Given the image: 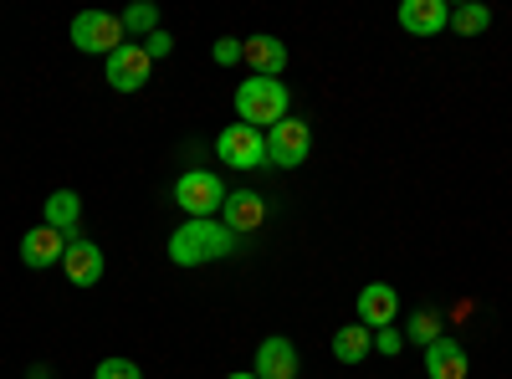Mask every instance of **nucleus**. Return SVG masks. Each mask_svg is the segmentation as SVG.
Masks as SVG:
<instances>
[{"mask_svg": "<svg viewBox=\"0 0 512 379\" xmlns=\"http://www.w3.org/2000/svg\"><path fill=\"white\" fill-rule=\"evenodd\" d=\"M436 339H441V313H410L405 344H420V349H431Z\"/></svg>", "mask_w": 512, "mask_h": 379, "instance_id": "nucleus-20", "label": "nucleus"}, {"mask_svg": "<svg viewBox=\"0 0 512 379\" xmlns=\"http://www.w3.org/2000/svg\"><path fill=\"white\" fill-rule=\"evenodd\" d=\"M149 72H154V62L144 52V41H123V47L103 62V77H108L113 93H139L149 82Z\"/></svg>", "mask_w": 512, "mask_h": 379, "instance_id": "nucleus-7", "label": "nucleus"}, {"mask_svg": "<svg viewBox=\"0 0 512 379\" xmlns=\"http://www.w3.org/2000/svg\"><path fill=\"white\" fill-rule=\"evenodd\" d=\"M466 369H472V359H466L461 339H451V333H441V339L425 349V374L431 379H466Z\"/></svg>", "mask_w": 512, "mask_h": 379, "instance_id": "nucleus-14", "label": "nucleus"}, {"mask_svg": "<svg viewBox=\"0 0 512 379\" xmlns=\"http://www.w3.org/2000/svg\"><path fill=\"white\" fill-rule=\"evenodd\" d=\"M374 344H379V354H400V349H405V333H400V328H379Z\"/></svg>", "mask_w": 512, "mask_h": 379, "instance_id": "nucleus-24", "label": "nucleus"}, {"mask_svg": "<svg viewBox=\"0 0 512 379\" xmlns=\"http://www.w3.org/2000/svg\"><path fill=\"white\" fill-rule=\"evenodd\" d=\"M487 26H492V11L477 6V0H466V6L451 11V31H456V36H482Z\"/></svg>", "mask_w": 512, "mask_h": 379, "instance_id": "nucleus-18", "label": "nucleus"}, {"mask_svg": "<svg viewBox=\"0 0 512 379\" xmlns=\"http://www.w3.org/2000/svg\"><path fill=\"white\" fill-rule=\"evenodd\" d=\"M226 379H256V369H236V374H226Z\"/></svg>", "mask_w": 512, "mask_h": 379, "instance_id": "nucleus-26", "label": "nucleus"}, {"mask_svg": "<svg viewBox=\"0 0 512 379\" xmlns=\"http://www.w3.org/2000/svg\"><path fill=\"white\" fill-rule=\"evenodd\" d=\"M369 354H374V333H369L359 318H354L349 328L333 333V359H338V364H364Z\"/></svg>", "mask_w": 512, "mask_h": 379, "instance_id": "nucleus-17", "label": "nucleus"}, {"mask_svg": "<svg viewBox=\"0 0 512 379\" xmlns=\"http://www.w3.org/2000/svg\"><path fill=\"white\" fill-rule=\"evenodd\" d=\"M123 41H128V31H123V21L113 11H82V16H72V47L77 52L108 62Z\"/></svg>", "mask_w": 512, "mask_h": 379, "instance_id": "nucleus-4", "label": "nucleus"}, {"mask_svg": "<svg viewBox=\"0 0 512 379\" xmlns=\"http://www.w3.org/2000/svg\"><path fill=\"white\" fill-rule=\"evenodd\" d=\"M216 154H221L226 170L251 175V170H262V164H267V134L251 129V123H226V129L216 134Z\"/></svg>", "mask_w": 512, "mask_h": 379, "instance_id": "nucleus-5", "label": "nucleus"}, {"mask_svg": "<svg viewBox=\"0 0 512 379\" xmlns=\"http://www.w3.org/2000/svg\"><path fill=\"white\" fill-rule=\"evenodd\" d=\"M236 251V236L221 221H185L169 236V262L175 267H205V262H221Z\"/></svg>", "mask_w": 512, "mask_h": 379, "instance_id": "nucleus-1", "label": "nucleus"}, {"mask_svg": "<svg viewBox=\"0 0 512 379\" xmlns=\"http://www.w3.org/2000/svg\"><path fill=\"white\" fill-rule=\"evenodd\" d=\"M297 369H303V359H297L292 339L272 333V339L256 344V379H297Z\"/></svg>", "mask_w": 512, "mask_h": 379, "instance_id": "nucleus-11", "label": "nucleus"}, {"mask_svg": "<svg viewBox=\"0 0 512 379\" xmlns=\"http://www.w3.org/2000/svg\"><path fill=\"white\" fill-rule=\"evenodd\" d=\"M26 379H52V364H31V374Z\"/></svg>", "mask_w": 512, "mask_h": 379, "instance_id": "nucleus-25", "label": "nucleus"}, {"mask_svg": "<svg viewBox=\"0 0 512 379\" xmlns=\"http://www.w3.org/2000/svg\"><path fill=\"white\" fill-rule=\"evenodd\" d=\"M292 113V93L282 77H246L236 88V118L251 123V129H272V123H282Z\"/></svg>", "mask_w": 512, "mask_h": 379, "instance_id": "nucleus-2", "label": "nucleus"}, {"mask_svg": "<svg viewBox=\"0 0 512 379\" xmlns=\"http://www.w3.org/2000/svg\"><path fill=\"white\" fill-rule=\"evenodd\" d=\"M93 379H144V369H139L134 359H123V354H113V359H98Z\"/></svg>", "mask_w": 512, "mask_h": 379, "instance_id": "nucleus-21", "label": "nucleus"}, {"mask_svg": "<svg viewBox=\"0 0 512 379\" xmlns=\"http://www.w3.org/2000/svg\"><path fill=\"white\" fill-rule=\"evenodd\" d=\"M395 318H400V292H395L390 282H369V287H359V323H364L369 333L395 328Z\"/></svg>", "mask_w": 512, "mask_h": 379, "instance_id": "nucleus-10", "label": "nucleus"}, {"mask_svg": "<svg viewBox=\"0 0 512 379\" xmlns=\"http://www.w3.org/2000/svg\"><path fill=\"white\" fill-rule=\"evenodd\" d=\"M246 67H251V77H282L287 72V47L277 36H246V57H241Z\"/></svg>", "mask_w": 512, "mask_h": 379, "instance_id": "nucleus-15", "label": "nucleus"}, {"mask_svg": "<svg viewBox=\"0 0 512 379\" xmlns=\"http://www.w3.org/2000/svg\"><path fill=\"white\" fill-rule=\"evenodd\" d=\"M210 57H216V67H236V62L246 57V41H241V36H216Z\"/></svg>", "mask_w": 512, "mask_h": 379, "instance_id": "nucleus-22", "label": "nucleus"}, {"mask_svg": "<svg viewBox=\"0 0 512 379\" xmlns=\"http://www.w3.org/2000/svg\"><path fill=\"white\" fill-rule=\"evenodd\" d=\"M144 52H149V62H159V57H169V52H175V36H169V31L159 26L154 36H144Z\"/></svg>", "mask_w": 512, "mask_h": 379, "instance_id": "nucleus-23", "label": "nucleus"}, {"mask_svg": "<svg viewBox=\"0 0 512 379\" xmlns=\"http://www.w3.org/2000/svg\"><path fill=\"white\" fill-rule=\"evenodd\" d=\"M67 241H72V236H62V231H52V226H31V231L21 236V262H26L31 272L62 267V257H67Z\"/></svg>", "mask_w": 512, "mask_h": 379, "instance_id": "nucleus-9", "label": "nucleus"}, {"mask_svg": "<svg viewBox=\"0 0 512 379\" xmlns=\"http://www.w3.org/2000/svg\"><path fill=\"white\" fill-rule=\"evenodd\" d=\"M62 272H67L72 287H98L103 272H108L103 246H98L93 236H72V241H67V257H62Z\"/></svg>", "mask_w": 512, "mask_h": 379, "instance_id": "nucleus-8", "label": "nucleus"}, {"mask_svg": "<svg viewBox=\"0 0 512 379\" xmlns=\"http://www.w3.org/2000/svg\"><path fill=\"white\" fill-rule=\"evenodd\" d=\"M308 154H313V129L303 118H282V123H272L267 129V164L272 170H297V164H308Z\"/></svg>", "mask_w": 512, "mask_h": 379, "instance_id": "nucleus-6", "label": "nucleus"}, {"mask_svg": "<svg viewBox=\"0 0 512 379\" xmlns=\"http://www.w3.org/2000/svg\"><path fill=\"white\" fill-rule=\"evenodd\" d=\"M226 180L210 175V170H185L175 180V205L185 210L190 221H221V205H226Z\"/></svg>", "mask_w": 512, "mask_h": 379, "instance_id": "nucleus-3", "label": "nucleus"}, {"mask_svg": "<svg viewBox=\"0 0 512 379\" xmlns=\"http://www.w3.org/2000/svg\"><path fill=\"white\" fill-rule=\"evenodd\" d=\"M400 26L410 36H441L451 26V6L446 0H400Z\"/></svg>", "mask_w": 512, "mask_h": 379, "instance_id": "nucleus-12", "label": "nucleus"}, {"mask_svg": "<svg viewBox=\"0 0 512 379\" xmlns=\"http://www.w3.org/2000/svg\"><path fill=\"white\" fill-rule=\"evenodd\" d=\"M77 221H82V195L77 190H52L47 205H41V226H52L62 236H77Z\"/></svg>", "mask_w": 512, "mask_h": 379, "instance_id": "nucleus-16", "label": "nucleus"}, {"mask_svg": "<svg viewBox=\"0 0 512 379\" xmlns=\"http://www.w3.org/2000/svg\"><path fill=\"white\" fill-rule=\"evenodd\" d=\"M118 21H123V31L134 36V41H139V36H154V31H159V6H149V0H134V6H128Z\"/></svg>", "mask_w": 512, "mask_h": 379, "instance_id": "nucleus-19", "label": "nucleus"}, {"mask_svg": "<svg viewBox=\"0 0 512 379\" xmlns=\"http://www.w3.org/2000/svg\"><path fill=\"white\" fill-rule=\"evenodd\" d=\"M262 221H267V200L256 195V190H231V195H226V205H221V226H226L231 236L256 231Z\"/></svg>", "mask_w": 512, "mask_h": 379, "instance_id": "nucleus-13", "label": "nucleus"}]
</instances>
